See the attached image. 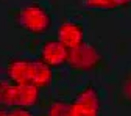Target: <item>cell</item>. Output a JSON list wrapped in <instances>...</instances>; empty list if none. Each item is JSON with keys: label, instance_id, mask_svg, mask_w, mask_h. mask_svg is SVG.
<instances>
[{"label": "cell", "instance_id": "10", "mask_svg": "<svg viewBox=\"0 0 131 116\" xmlns=\"http://www.w3.org/2000/svg\"><path fill=\"white\" fill-rule=\"evenodd\" d=\"M30 108L24 107H5L0 108V116H30Z\"/></svg>", "mask_w": 131, "mask_h": 116}, {"label": "cell", "instance_id": "9", "mask_svg": "<svg viewBox=\"0 0 131 116\" xmlns=\"http://www.w3.org/2000/svg\"><path fill=\"white\" fill-rule=\"evenodd\" d=\"M69 105H70V102L58 99V101H53L48 105L47 113L52 114V116H69Z\"/></svg>", "mask_w": 131, "mask_h": 116}, {"label": "cell", "instance_id": "3", "mask_svg": "<svg viewBox=\"0 0 131 116\" xmlns=\"http://www.w3.org/2000/svg\"><path fill=\"white\" fill-rule=\"evenodd\" d=\"M41 88L35 85H22L14 82L0 80V105L2 107H24L31 108L41 99Z\"/></svg>", "mask_w": 131, "mask_h": 116}, {"label": "cell", "instance_id": "5", "mask_svg": "<svg viewBox=\"0 0 131 116\" xmlns=\"http://www.w3.org/2000/svg\"><path fill=\"white\" fill-rule=\"evenodd\" d=\"M102 63V55L91 44H81L75 49L69 50L67 64L75 71H94Z\"/></svg>", "mask_w": 131, "mask_h": 116}, {"label": "cell", "instance_id": "7", "mask_svg": "<svg viewBox=\"0 0 131 116\" xmlns=\"http://www.w3.org/2000/svg\"><path fill=\"white\" fill-rule=\"evenodd\" d=\"M56 38L70 50L84 44V28L77 22H64L58 27Z\"/></svg>", "mask_w": 131, "mask_h": 116}, {"label": "cell", "instance_id": "6", "mask_svg": "<svg viewBox=\"0 0 131 116\" xmlns=\"http://www.w3.org/2000/svg\"><path fill=\"white\" fill-rule=\"evenodd\" d=\"M39 60L48 64L50 68H62L64 64H67L69 60V49L66 47L58 38L56 39H48L42 44Z\"/></svg>", "mask_w": 131, "mask_h": 116}, {"label": "cell", "instance_id": "1", "mask_svg": "<svg viewBox=\"0 0 131 116\" xmlns=\"http://www.w3.org/2000/svg\"><path fill=\"white\" fill-rule=\"evenodd\" d=\"M6 77L14 83L47 88L53 80V68L41 60L13 58L6 64Z\"/></svg>", "mask_w": 131, "mask_h": 116}, {"label": "cell", "instance_id": "2", "mask_svg": "<svg viewBox=\"0 0 131 116\" xmlns=\"http://www.w3.org/2000/svg\"><path fill=\"white\" fill-rule=\"evenodd\" d=\"M14 22H16V27L25 30L27 33L39 36V35H45L52 28L53 19L48 10H45L42 5L28 3L16 13Z\"/></svg>", "mask_w": 131, "mask_h": 116}, {"label": "cell", "instance_id": "4", "mask_svg": "<svg viewBox=\"0 0 131 116\" xmlns=\"http://www.w3.org/2000/svg\"><path fill=\"white\" fill-rule=\"evenodd\" d=\"M102 108V99L95 86H86L69 105V116H97Z\"/></svg>", "mask_w": 131, "mask_h": 116}, {"label": "cell", "instance_id": "8", "mask_svg": "<svg viewBox=\"0 0 131 116\" xmlns=\"http://www.w3.org/2000/svg\"><path fill=\"white\" fill-rule=\"evenodd\" d=\"M86 10H117L131 5V0H81Z\"/></svg>", "mask_w": 131, "mask_h": 116}, {"label": "cell", "instance_id": "11", "mask_svg": "<svg viewBox=\"0 0 131 116\" xmlns=\"http://www.w3.org/2000/svg\"><path fill=\"white\" fill-rule=\"evenodd\" d=\"M123 90H125V93H126V96L131 99V78H128L126 80V83H125V86H123Z\"/></svg>", "mask_w": 131, "mask_h": 116}]
</instances>
